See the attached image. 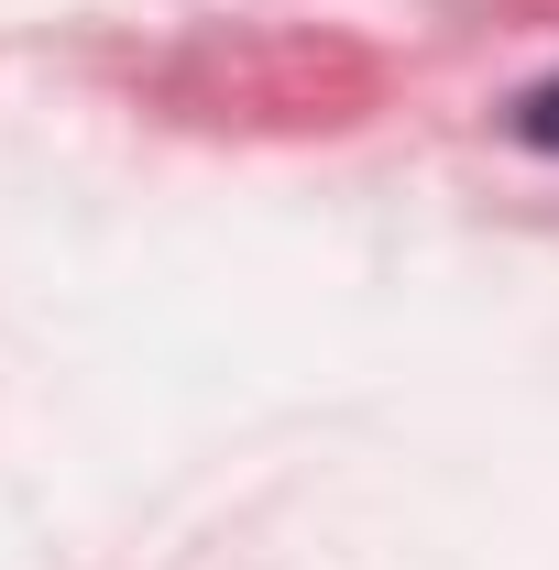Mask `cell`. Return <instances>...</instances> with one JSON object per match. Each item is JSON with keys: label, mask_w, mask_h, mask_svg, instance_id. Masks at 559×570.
I'll list each match as a JSON object with an SVG mask.
<instances>
[{"label": "cell", "mask_w": 559, "mask_h": 570, "mask_svg": "<svg viewBox=\"0 0 559 570\" xmlns=\"http://www.w3.org/2000/svg\"><path fill=\"white\" fill-rule=\"evenodd\" d=\"M516 142H538V154H559V77H538V88L516 99Z\"/></svg>", "instance_id": "obj_1"}]
</instances>
